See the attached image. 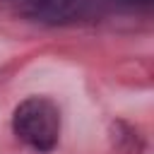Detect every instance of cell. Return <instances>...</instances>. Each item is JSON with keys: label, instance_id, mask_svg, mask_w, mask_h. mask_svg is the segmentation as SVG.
<instances>
[{"label": "cell", "instance_id": "cell-1", "mask_svg": "<svg viewBox=\"0 0 154 154\" xmlns=\"http://www.w3.org/2000/svg\"><path fill=\"white\" fill-rule=\"evenodd\" d=\"M12 130L31 149L51 152L60 137V108L48 96H29L14 108Z\"/></svg>", "mask_w": 154, "mask_h": 154}, {"label": "cell", "instance_id": "cell-2", "mask_svg": "<svg viewBox=\"0 0 154 154\" xmlns=\"http://www.w3.org/2000/svg\"><path fill=\"white\" fill-rule=\"evenodd\" d=\"M26 2H29L31 12L43 19H60L75 5V0H26Z\"/></svg>", "mask_w": 154, "mask_h": 154}]
</instances>
